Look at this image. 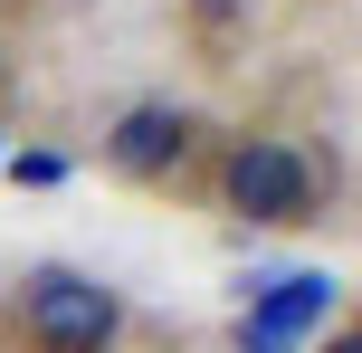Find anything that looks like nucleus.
<instances>
[{"label":"nucleus","mask_w":362,"mask_h":353,"mask_svg":"<svg viewBox=\"0 0 362 353\" xmlns=\"http://www.w3.org/2000/svg\"><path fill=\"white\" fill-rule=\"evenodd\" d=\"M191 144H200L191 115L163 105V96H144V105H124L105 125V172H115V182H172V172L191 163Z\"/></svg>","instance_id":"nucleus-4"},{"label":"nucleus","mask_w":362,"mask_h":353,"mask_svg":"<svg viewBox=\"0 0 362 353\" xmlns=\"http://www.w3.org/2000/svg\"><path fill=\"white\" fill-rule=\"evenodd\" d=\"M0 172L29 182V191H57V182H67V153H48V144H38V153H0Z\"/></svg>","instance_id":"nucleus-5"},{"label":"nucleus","mask_w":362,"mask_h":353,"mask_svg":"<svg viewBox=\"0 0 362 353\" xmlns=\"http://www.w3.org/2000/svg\"><path fill=\"white\" fill-rule=\"evenodd\" d=\"M344 306V277H325V267H296V277H267L248 287V306H238V353H305Z\"/></svg>","instance_id":"nucleus-3"},{"label":"nucleus","mask_w":362,"mask_h":353,"mask_svg":"<svg viewBox=\"0 0 362 353\" xmlns=\"http://www.w3.org/2000/svg\"><path fill=\"white\" fill-rule=\"evenodd\" d=\"M219 210H238L257 229H305V220H325V182L286 134H238L219 153Z\"/></svg>","instance_id":"nucleus-2"},{"label":"nucleus","mask_w":362,"mask_h":353,"mask_svg":"<svg viewBox=\"0 0 362 353\" xmlns=\"http://www.w3.org/2000/svg\"><path fill=\"white\" fill-rule=\"evenodd\" d=\"M305 353H362V335H353V325H325V335H315Z\"/></svg>","instance_id":"nucleus-6"},{"label":"nucleus","mask_w":362,"mask_h":353,"mask_svg":"<svg viewBox=\"0 0 362 353\" xmlns=\"http://www.w3.org/2000/svg\"><path fill=\"white\" fill-rule=\"evenodd\" d=\"M10 335H19V353H115L124 296L86 267H29L10 287Z\"/></svg>","instance_id":"nucleus-1"}]
</instances>
